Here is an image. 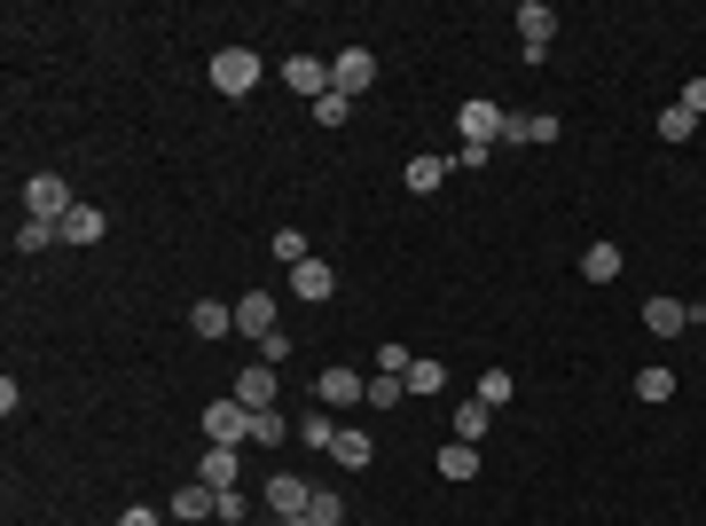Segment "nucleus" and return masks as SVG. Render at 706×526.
I'll list each match as a JSON object with an SVG mask.
<instances>
[{"instance_id":"f704fd0d","label":"nucleus","mask_w":706,"mask_h":526,"mask_svg":"<svg viewBox=\"0 0 706 526\" xmlns=\"http://www.w3.org/2000/svg\"><path fill=\"white\" fill-rule=\"evenodd\" d=\"M683 111H691V118H706V79H691V87H683Z\"/></svg>"},{"instance_id":"7c9ffc66","label":"nucleus","mask_w":706,"mask_h":526,"mask_svg":"<svg viewBox=\"0 0 706 526\" xmlns=\"http://www.w3.org/2000/svg\"><path fill=\"white\" fill-rule=\"evenodd\" d=\"M307 518H315V526H346V503L330 496V487H315V503H307Z\"/></svg>"},{"instance_id":"2eb2a0df","label":"nucleus","mask_w":706,"mask_h":526,"mask_svg":"<svg viewBox=\"0 0 706 526\" xmlns=\"http://www.w3.org/2000/svg\"><path fill=\"white\" fill-rule=\"evenodd\" d=\"M291 291H298V299H330V291H338L330 259H307V268H291Z\"/></svg>"},{"instance_id":"20e7f679","label":"nucleus","mask_w":706,"mask_h":526,"mask_svg":"<svg viewBox=\"0 0 706 526\" xmlns=\"http://www.w3.org/2000/svg\"><path fill=\"white\" fill-rule=\"evenodd\" d=\"M369 87H377V55H369V48H346L338 63H330V94L354 103V94H369Z\"/></svg>"},{"instance_id":"6ab92c4d","label":"nucleus","mask_w":706,"mask_h":526,"mask_svg":"<svg viewBox=\"0 0 706 526\" xmlns=\"http://www.w3.org/2000/svg\"><path fill=\"white\" fill-rule=\"evenodd\" d=\"M235 472H244V448H205V487H235Z\"/></svg>"},{"instance_id":"f03ea898","label":"nucleus","mask_w":706,"mask_h":526,"mask_svg":"<svg viewBox=\"0 0 706 526\" xmlns=\"http://www.w3.org/2000/svg\"><path fill=\"white\" fill-rule=\"evenodd\" d=\"M259 72H267L259 48H220V55H213V87L228 94V103H235V94H252V87H259Z\"/></svg>"},{"instance_id":"aec40b11","label":"nucleus","mask_w":706,"mask_h":526,"mask_svg":"<svg viewBox=\"0 0 706 526\" xmlns=\"http://www.w3.org/2000/svg\"><path fill=\"white\" fill-rule=\"evenodd\" d=\"M440 479H455V487L479 479V448H471V440H448V448H440Z\"/></svg>"},{"instance_id":"b1692460","label":"nucleus","mask_w":706,"mask_h":526,"mask_svg":"<svg viewBox=\"0 0 706 526\" xmlns=\"http://www.w3.org/2000/svg\"><path fill=\"white\" fill-rule=\"evenodd\" d=\"M487 424H495V409H487V401H463V409H455V440H471V448H479V433H487Z\"/></svg>"},{"instance_id":"4468645a","label":"nucleus","mask_w":706,"mask_h":526,"mask_svg":"<svg viewBox=\"0 0 706 526\" xmlns=\"http://www.w3.org/2000/svg\"><path fill=\"white\" fill-rule=\"evenodd\" d=\"M448 166H455V157H440V150H424V157H409V174H400V181H409L416 196H432V189L448 181Z\"/></svg>"},{"instance_id":"423d86ee","label":"nucleus","mask_w":706,"mask_h":526,"mask_svg":"<svg viewBox=\"0 0 706 526\" xmlns=\"http://www.w3.org/2000/svg\"><path fill=\"white\" fill-rule=\"evenodd\" d=\"M307 503H315V487L298 479V472H275V479H267V511H275V518H307Z\"/></svg>"},{"instance_id":"4be33fe9","label":"nucleus","mask_w":706,"mask_h":526,"mask_svg":"<svg viewBox=\"0 0 706 526\" xmlns=\"http://www.w3.org/2000/svg\"><path fill=\"white\" fill-rule=\"evenodd\" d=\"M369 409H393V401H409V377H393V370H377L369 377V393H361Z\"/></svg>"},{"instance_id":"c9c22d12","label":"nucleus","mask_w":706,"mask_h":526,"mask_svg":"<svg viewBox=\"0 0 706 526\" xmlns=\"http://www.w3.org/2000/svg\"><path fill=\"white\" fill-rule=\"evenodd\" d=\"M118 526H157V511H150V503H133V511H118Z\"/></svg>"},{"instance_id":"a878e982","label":"nucleus","mask_w":706,"mask_h":526,"mask_svg":"<svg viewBox=\"0 0 706 526\" xmlns=\"http://www.w3.org/2000/svg\"><path fill=\"white\" fill-rule=\"evenodd\" d=\"M298 440H307V448H330V440H338V424H330V409H307V416H298Z\"/></svg>"},{"instance_id":"dca6fc26","label":"nucleus","mask_w":706,"mask_h":526,"mask_svg":"<svg viewBox=\"0 0 706 526\" xmlns=\"http://www.w3.org/2000/svg\"><path fill=\"white\" fill-rule=\"evenodd\" d=\"M103 228H111V220L94 213V205H72V220H63V244H79V252H87V244H103Z\"/></svg>"},{"instance_id":"1a4fd4ad","label":"nucleus","mask_w":706,"mask_h":526,"mask_svg":"<svg viewBox=\"0 0 706 526\" xmlns=\"http://www.w3.org/2000/svg\"><path fill=\"white\" fill-rule=\"evenodd\" d=\"M502 118H511V111H495V103H463V142H471V150H495V142H502Z\"/></svg>"},{"instance_id":"72a5a7b5","label":"nucleus","mask_w":706,"mask_h":526,"mask_svg":"<svg viewBox=\"0 0 706 526\" xmlns=\"http://www.w3.org/2000/svg\"><path fill=\"white\" fill-rule=\"evenodd\" d=\"M440 385H448L440 361H416V370H409V393H440Z\"/></svg>"},{"instance_id":"6e6552de","label":"nucleus","mask_w":706,"mask_h":526,"mask_svg":"<svg viewBox=\"0 0 706 526\" xmlns=\"http://www.w3.org/2000/svg\"><path fill=\"white\" fill-rule=\"evenodd\" d=\"M550 31H557V16L542 9V0H526V9H518V40H526V63H542V55H550Z\"/></svg>"},{"instance_id":"393cba45","label":"nucleus","mask_w":706,"mask_h":526,"mask_svg":"<svg viewBox=\"0 0 706 526\" xmlns=\"http://www.w3.org/2000/svg\"><path fill=\"white\" fill-rule=\"evenodd\" d=\"M636 401H676V370H659V361H652V370L636 377Z\"/></svg>"},{"instance_id":"cd10ccee","label":"nucleus","mask_w":706,"mask_h":526,"mask_svg":"<svg viewBox=\"0 0 706 526\" xmlns=\"http://www.w3.org/2000/svg\"><path fill=\"white\" fill-rule=\"evenodd\" d=\"M55 236H63L55 220H16V252H48Z\"/></svg>"},{"instance_id":"9d476101","label":"nucleus","mask_w":706,"mask_h":526,"mask_svg":"<svg viewBox=\"0 0 706 526\" xmlns=\"http://www.w3.org/2000/svg\"><path fill=\"white\" fill-rule=\"evenodd\" d=\"M315 393H322V401H330V409H346V401H361V393H369V377H354V370H346V361H330V370L315 377Z\"/></svg>"},{"instance_id":"2f4dec72","label":"nucleus","mask_w":706,"mask_h":526,"mask_svg":"<svg viewBox=\"0 0 706 526\" xmlns=\"http://www.w3.org/2000/svg\"><path fill=\"white\" fill-rule=\"evenodd\" d=\"M377 370H393V377H409V370H416V354L400 346V338H385V346H377Z\"/></svg>"},{"instance_id":"ddd939ff","label":"nucleus","mask_w":706,"mask_h":526,"mask_svg":"<svg viewBox=\"0 0 706 526\" xmlns=\"http://www.w3.org/2000/svg\"><path fill=\"white\" fill-rule=\"evenodd\" d=\"M235 401H244V409H275V370H267V361H252V370L235 377Z\"/></svg>"},{"instance_id":"39448f33","label":"nucleus","mask_w":706,"mask_h":526,"mask_svg":"<svg viewBox=\"0 0 706 526\" xmlns=\"http://www.w3.org/2000/svg\"><path fill=\"white\" fill-rule=\"evenodd\" d=\"M235 338H252V346L283 338V331H275V299H267V291H244V299H235Z\"/></svg>"},{"instance_id":"9b49d317","label":"nucleus","mask_w":706,"mask_h":526,"mask_svg":"<svg viewBox=\"0 0 706 526\" xmlns=\"http://www.w3.org/2000/svg\"><path fill=\"white\" fill-rule=\"evenodd\" d=\"M644 331L652 338H683L691 331V307L683 299H644Z\"/></svg>"},{"instance_id":"e433bc0d","label":"nucleus","mask_w":706,"mask_h":526,"mask_svg":"<svg viewBox=\"0 0 706 526\" xmlns=\"http://www.w3.org/2000/svg\"><path fill=\"white\" fill-rule=\"evenodd\" d=\"M275 526H315V518H275Z\"/></svg>"},{"instance_id":"c756f323","label":"nucleus","mask_w":706,"mask_h":526,"mask_svg":"<svg viewBox=\"0 0 706 526\" xmlns=\"http://www.w3.org/2000/svg\"><path fill=\"white\" fill-rule=\"evenodd\" d=\"M346 118H354V103H346V94H322V103H315V126H322V134H338Z\"/></svg>"},{"instance_id":"a211bd4d","label":"nucleus","mask_w":706,"mask_h":526,"mask_svg":"<svg viewBox=\"0 0 706 526\" xmlns=\"http://www.w3.org/2000/svg\"><path fill=\"white\" fill-rule=\"evenodd\" d=\"M581 283H620V244H589L581 252Z\"/></svg>"},{"instance_id":"7ed1b4c3","label":"nucleus","mask_w":706,"mask_h":526,"mask_svg":"<svg viewBox=\"0 0 706 526\" xmlns=\"http://www.w3.org/2000/svg\"><path fill=\"white\" fill-rule=\"evenodd\" d=\"M205 440L213 448H244L252 440V409L235 401V393H228V401H205Z\"/></svg>"},{"instance_id":"bb28decb","label":"nucleus","mask_w":706,"mask_h":526,"mask_svg":"<svg viewBox=\"0 0 706 526\" xmlns=\"http://www.w3.org/2000/svg\"><path fill=\"white\" fill-rule=\"evenodd\" d=\"M691 134H698V118H691L683 103H667V111H659V142H691Z\"/></svg>"},{"instance_id":"f3484780","label":"nucleus","mask_w":706,"mask_h":526,"mask_svg":"<svg viewBox=\"0 0 706 526\" xmlns=\"http://www.w3.org/2000/svg\"><path fill=\"white\" fill-rule=\"evenodd\" d=\"M189 331H196V338H228V331H235V307H220V299H196Z\"/></svg>"},{"instance_id":"c85d7f7f","label":"nucleus","mask_w":706,"mask_h":526,"mask_svg":"<svg viewBox=\"0 0 706 526\" xmlns=\"http://www.w3.org/2000/svg\"><path fill=\"white\" fill-rule=\"evenodd\" d=\"M283 433H291V424L275 409H252V448H283Z\"/></svg>"},{"instance_id":"f257e3e1","label":"nucleus","mask_w":706,"mask_h":526,"mask_svg":"<svg viewBox=\"0 0 706 526\" xmlns=\"http://www.w3.org/2000/svg\"><path fill=\"white\" fill-rule=\"evenodd\" d=\"M72 205H79V196H72V181H63V174H31L24 181V220H72Z\"/></svg>"},{"instance_id":"f8f14e48","label":"nucleus","mask_w":706,"mask_h":526,"mask_svg":"<svg viewBox=\"0 0 706 526\" xmlns=\"http://www.w3.org/2000/svg\"><path fill=\"white\" fill-rule=\"evenodd\" d=\"M174 518H220V487H205V479L174 487Z\"/></svg>"},{"instance_id":"5701e85b","label":"nucleus","mask_w":706,"mask_h":526,"mask_svg":"<svg viewBox=\"0 0 706 526\" xmlns=\"http://www.w3.org/2000/svg\"><path fill=\"white\" fill-rule=\"evenodd\" d=\"M267 252H275L283 268H307V259H315V252H307V236H298V228H275V236H267Z\"/></svg>"},{"instance_id":"0eeeda50","label":"nucleus","mask_w":706,"mask_h":526,"mask_svg":"<svg viewBox=\"0 0 706 526\" xmlns=\"http://www.w3.org/2000/svg\"><path fill=\"white\" fill-rule=\"evenodd\" d=\"M283 87L307 94V103H322V94H330V63H322V55H291V63H283Z\"/></svg>"},{"instance_id":"412c9836","label":"nucleus","mask_w":706,"mask_h":526,"mask_svg":"<svg viewBox=\"0 0 706 526\" xmlns=\"http://www.w3.org/2000/svg\"><path fill=\"white\" fill-rule=\"evenodd\" d=\"M330 456H338L346 472H369V456H377V448H369V433H346V424H338V440H330Z\"/></svg>"},{"instance_id":"473e14b6","label":"nucleus","mask_w":706,"mask_h":526,"mask_svg":"<svg viewBox=\"0 0 706 526\" xmlns=\"http://www.w3.org/2000/svg\"><path fill=\"white\" fill-rule=\"evenodd\" d=\"M479 401H487V409L511 401V370H487V377H479Z\"/></svg>"}]
</instances>
